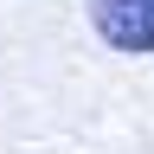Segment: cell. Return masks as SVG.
<instances>
[{"instance_id":"cell-1","label":"cell","mask_w":154,"mask_h":154,"mask_svg":"<svg viewBox=\"0 0 154 154\" xmlns=\"http://www.w3.org/2000/svg\"><path fill=\"white\" fill-rule=\"evenodd\" d=\"M84 13L109 51H135V58L154 51V0H84Z\"/></svg>"}]
</instances>
